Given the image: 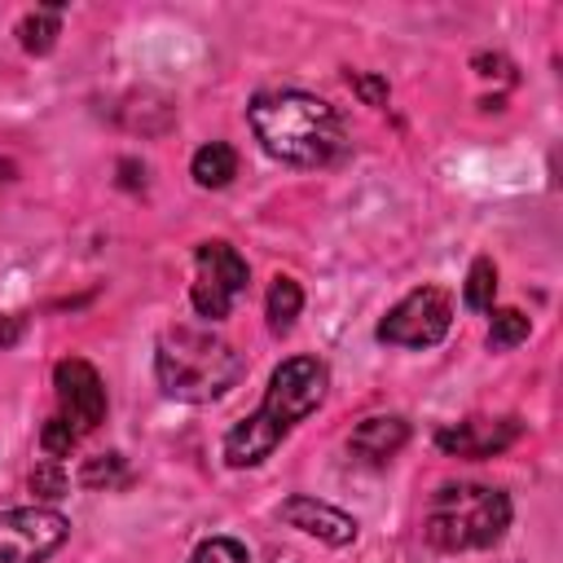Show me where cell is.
<instances>
[{
	"mask_svg": "<svg viewBox=\"0 0 563 563\" xmlns=\"http://www.w3.org/2000/svg\"><path fill=\"white\" fill-rule=\"evenodd\" d=\"M330 387V369L317 356H290L273 369L268 391L260 400V409L251 418H242L229 435H224V462L229 466H260L290 431L299 418H308Z\"/></svg>",
	"mask_w": 563,
	"mask_h": 563,
	"instance_id": "6da1fadb",
	"label": "cell"
},
{
	"mask_svg": "<svg viewBox=\"0 0 563 563\" xmlns=\"http://www.w3.org/2000/svg\"><path fill=\"white\" fill-rule=\"evenodd\" d=\"M246 123L260 141V150L290 167H321L343 145V123L330 101L299 92V88H273L260 92L246 106Z\"/></svg>",
	"mask_w": 563,
	"mask_h": 563,
	"instance_id": "7a4b0ae2",
	"label": "cell"
},
{
	"mask_svg": "<svg viewBox=\"0 0 563 563\" xmlns=\"http://www.w3.org/2000/svg\"><path fill=\"white\" fill-rule=\"evenodd\" d=\"M154 378L172 400L207 405L220 400L242 378V356L233 352V343H224L202 325H172L158 334Z\"/></svg>",
	"mask_w": 563,
	"mask_h": 563,
	"instance_id": "3957f363",
	"label": "cell"
},
{
	"mask_svg": "<svg viewBox=\"0 0 563 563\" xmlns=\"http://www.w3.org/2000/svg\"><path fill=\"white\" fill-rule=\"evenodd\" d=\"M510 528V497L493 484H444L431 493L422 532L435 550H488Z\"/></svg>",
	"mask_w": 563,
	"mask_h": 563,
	"instance_id": "277c9868",
	"label": "cell"
},
{
	"mask_svg": "<svg viewBox=\"0 0 563 563\" xmlns=\"http://www.w3.org/2000/svg\"><path fill=\"white\" fill-rule=\"evenodd\" d=\"M246 282H251V268L238 255V246H229V242H202L194 251V286H189V299H194L198 317H207V321L229 317V308L238 303V295L246 290Z\"/></svg>",
	"mask_w": 563,
	"mask_h": 563,
	"instance_id": "5b68a950",
	"label": "cell"
},
{
	"mask_svg": "<svg viewBox=\"0 0 563 563\" xmlns=\"http://www.w3.org/2000/svg\"><path fill=\"white\" fill-rule=\"evenodd\" d=\"M453 325V299L440 286H418L409 290L383 321H378V339L391 347H431L449 334Z\"/></svg>",
	"mask_w": 563,
	"mask_h": 563,
	"instance_id": "8992f818",
	"label": "cell"
},
{
	"mask_svg": "<svg viewBox=\"0 0 563 563\" xmlns=\"http://www.w3.org/2000/svg\"><path fill=\"white\" fill-rule=\"evenodd\" d=\"M70 537V519L53 506L0 510V563H44Z\"/></svg>",
	"mask_w": 563,
	"mask_h": 563,
	"instance_id": "52a82bcc",
	"label": "cell"
},
{
	"mask_svg": "<svg viewBox=\"0 0 563 563\" xmlns=\"http://www.w3.org/2000/svg\"><path fill=\"white\" fill-rule=\"evenodd\" d=\"M53 391H57V418L75 435H88L106 422V383L88 361H79V356L57 361L53 365Z\"/></svg>",
	"mask_w": 563,
	"mask_h": 563,
	"instance_id": "ba28073f",
	"label": "cell"
},
{
	"mask_svg": "<svg viewBox=\"0 0 563 563\" xmlns=\"http://www.w3.org/2000/svg\"><path fill=\"white\" fill-rule=\"evenodd\" d=\"M523 435L519 418H462L435 431V449L449 457H493Z\"/></svg>",
	"mask_w": 563,
	"mask_h": 563,
	"instance_id": "9c48e42d",
	"label": "cell"
},
{
	"mask_svg": "<svg viewBox=\"0 0 563 563\" xmlns=\"http://www.w3.org/2000/svg\"><path fill=\"white\" fill-rule=\"evenodd\" d=\"M277 519L290 523V528H299V532H308V537H317V541H325V545H352L356 541V519L343 515V510H334L330 501L308 497V493L286 497L277 506Z\"/></svg>",
	"mask_w": 563,
	"mask_h": 563,
	"instance_id": "30bf717a",
	"label": "cell"
},
{
	"mask_svg": "<svg viewBox=\"0 0 563 563\" xmlns=\"http://www.w3.org/2000/svg\"><path fill=\"white\" fill-rule=\"evenodd\" d=\"M405 440H409V422H405V418H396V413H374V418H365V422L347 435V453H352L356 462H365V466H383V462H391V457L405 449Z\"/></svg>",
	"mask_w": 563,
	"mask_h": 563,
	"instance_id": "8fae6325",
	"label": "cell"
},
{
	"mask_svg": "<svg viewBox=\"0 0 563 563\" xmlns=\"http://www.w3.org/2000/svg\"><path fill=\"white\" fill-rule=\"evenodd\" d=\"M189 176L202 185V189H224L233 176H238V150L229 141H207L194 163H189Z\"/></svg>",
	"mask_w": 563,
	"mask_h": 563,
	"instance_id": "7c38bea8",
	"label": "cell"
},
{
	"mask_svg": "<svg viewBox=\"0 0 563 563\" xmlns=\"http://www.w3.org/2000/svg\"><path fill=\"white\" fill-rule=\"evenodd\" d=\"M299 308H303V290H299V282L277 273L273 286H268V330H273V334H286V330L295 325Z\"/></svg>",
	"mask_w": 563,
	"mask_h": 563,
	"instance_id": "4fadbf2b",
	"label": "cell"
},
{
	"mask_svg": "<svg viewBox=\"0 0 563 563\" xmlns=\"http://www.w3.org/2000/svg\"><path fill=\"white\" fill-rule=\"evenodd\" d=\"M18 35H22V48H26V53H48L53 40L62 35V9H57V4H44V9L26 13V18L18 22Z\"/></svg>",
	"mask_w": 563,
	"mask_h": 563,
	"instance_id": "5bb4252c",
	"label": "cell"
},
{
	"mask_svg": "<svg viewBox=\"0 0 563 563\" xmlns=\"http://www.w3.org/2000/svg\"><path fill=\"white\" fill-rule=\"evenodd\" d=\"M462 299H466V308H475V312H493V299H497V268H493L488 255H479V260L471 264L466 286H462Z\"/></svg>",
	"mask_w": 563,
	"mask_h": 563,
	"instance_id": "9a60e30c",
	"label": "cell"
},
{
	"mask_svg": "<svg viewBox=\"0 0 563 563\" xmlns=\"http://www.w3.org/2000/svg\"><path fill=\"white\" fill-rule=\"evenodd\" d=\"M528 317L519 312V308H497L493 312V325H488V347L493 352H506V347H515V343H523L528 339Z\"/></svg>",
	"mask_w": 563,
	"mask_h": 563,
	"instance_id": "2e32d148",
	"label": "cell"
},
{
	"mask_svg": "<svg viewBox=\"0 0 563 563\" xmlns=\"http://www.w3.org/2000/svg\"><path fill=\"white\" fill-rule=\"evenodd\" d=\"M189 563H251V554H246V545L233 541V537H211V541H202V545L189 554Z\"/></svg>",
	"mask_w": 563,
	"mask_h": 563,
	"instance_id": "e0dca14e",
	"label": "cell"
},
{
	"mask_svg": "<svg viewBox=\"0 0 563 563\" xmlns=\"http://www.w3.org/2000/svg\"><path fill=\"white\" fill-rule=\"evenodd\" d=\"M79 479H84L88 488H97V484H123L128 471H123V457H119V453H101V457H88V462H84Z\"/></svg>",
	"mask_w": 563,
	"mask_h": 563,
	"instance_id": "ac0fdd59",
	"label": "cell"
},
{
	"mask_svg": "<svg viewBox=\"0 0 563 563\" xmlns=\"http://www.w3.org/2000/svg\"><path fill=\"white\" fill-rule=\"evenodd\" d=\"M75 444H79V435H75V431H70V427H66L57 413H53V418L40 427V449H44V457H53V462H57V457H66Z\"/></svg>",
	"mask_w": 563,
	"mask_h": 563,
	"instance_id": "d6986e66",
	"label": "cell"
},
{
	"mask_svg": "<svg viewBox=\"0 0 563 563\" xmlns=\"http://www.w3.org/2000/svg\"><path fill=\"white\" fill-rule=\"evenodd\" d=\"M31 488H35L40 497H62V493H66V475H62V466H57L53 457H44V462L31 471Z\"/></svg>",
	"mask_w": 563,
	"mask_h": 563,
	"instance_id": "ffe728a7",
	"label": "cell"
},
{
	"mask_svg": "<svg viewBox=\"0 0 563 563\" xmlns=\"http://www.w3.org/2000/svg\"><path fill=\"white\" fill-rule=\"evenodd\" d=\"M347 79H352V88L365 97V106H383V101H387V84H383V79L361 75V70H356V75H347Z\"/></svg>",
	"mask_w": 563,
	"mask_h": 563,
	"instance_id": "44dd1931",
	"label": "cell"
}]
</instances>
